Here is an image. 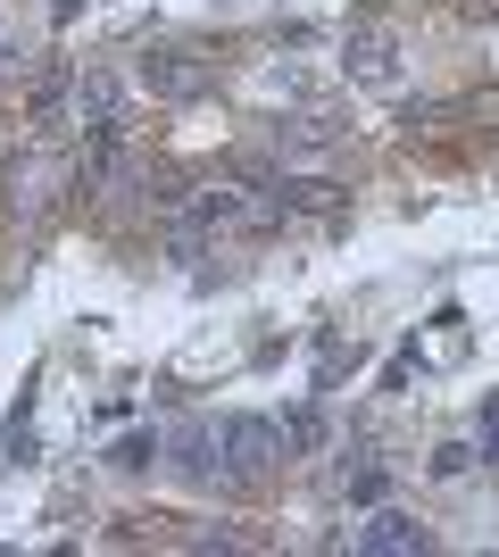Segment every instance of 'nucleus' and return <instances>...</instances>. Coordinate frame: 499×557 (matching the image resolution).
<instances>
[{"label": "nucleus", "instance_id": "2", "mask_svg": "<svg viewBox=\"0 0 499 557\" xmlns=\"http://www.w3.org/2000/svg\"><path fill=\"white\" fill-rule=\"evenodd\" d=\"M134 75H142V92H159V100H200L209 92V67H200L191 50H150Z\"/></svg>", "mask_w": 499, "mask_h": 557}, {"label": "nucleus", "instance_id": "4", "mask_svg": "<svg viewBox=\"0 0 499 557\" xmlns=\"http://www.w3.org/2000/svg\"><path fill=\"white\" fill-rule=\"evenodd\" d=\"M75 125L84 134H125V84L117 75H75Z\"/></svg>", "mask_w": 499, "mask_h": 557}, {"label": "nucleus", "instance_id": "9", "mask_svg": "<svg viewBox=\"0 0 499 557\" xmlns=\"http://www.w3.org/2000/svg\"><path fill=\"white\" fill-rule=\"evenodd\" d=\"M466 466H475V449H466V442H450V449H433V474H466Z\"/></svg>", "mask_w": 499, "mask_h": 557}, {"label": "nucleus", "instance_id": "5", "mask_svg": "<svg viewBox=\"0 0 499 557\" xmlns=\"http://www.w3.org/2000/svg\"><path fill=\"white\" fill-rule=\"evenodd\" d=\"M0 200H9V216H25V225H34V216H42V200H50V159H34V150H25V159L0 175Z\"/></svg>", "mask_w": 499, "mask_h": 557}, {"label": "nucleus", "instance_id": "1", "mask_svg": "<svg viewBox=\"0 0 499 557\" xmlns=\"http://www.w3.org/2000/svg\"><path fill=\"white\" fill-rule=\"evenodd\" d=\"M209 433H216V474H234V483L266 474L275 449H284V433H275L266 417H225V424H209Z\"/></svg>", "mask_w": 499, "mask_h": 557}, {"label": "nucleus", "instance_id": "7", "mask_svg": "<svg viewBox=\"0 0 499 557\" xmlns=\"http://www.w3.org/2000/svg\"><path fill=\"white\" fill-rule=\"evenodd\" d=\"M350 75H358V84H375V92H391V84H400L391 42H383V34H358V42H350Z\"/></svg>", "mask_w": 499, "mask_h": 557}, {"label": "nucleus", "instance_id": "6", "mask_svg": "<svg viewBox=\"0 0 499 557\" xmlns=\"http://www.w3.org/2000/svg\"><path fill=\"white\" fill-rule=\"evenodd\" d=\"M333 141H341L333 116H284V125H275V150H284V159H325Z\"/></svg>", "mask_w": 499, "mask_h": 557}, {"label": "nucleus", "instance_id": "3", "mask_svg": "<svg viewBox=\"0 0 499 557\" xmlns=\"http://www.w3.org/2000/svg\"><path fill=\"white\" fill-rule=\"evenodd\" d=\"M425 524H416V516H400V508H375V516H366V524H358V533H350V549L358 557H408V549H425Z\"/></svg>", "mask_w": 499, "mask_h": 557}, {"label": "nucleus", "instance_id": "8", "mask_svg": "<svg viewBox=\"0 0 499 557\" xmlns=\"http://www.w3.org/2000/svg\"><path fill=\"white\" fill-rule=\"evenodd\" d=\"M284 191V209H341V184H325V175H300V184H275Z\"/></svg>", "mask_w": 499, "mask_h": 557}, {"label": "nucleus", "instance_id": "10", "mask_svg": "<svg viewBox=\"0 0 499 557\" xmlns=\"http://www.w3.org/2000/svg\"><path fill=\"white\" fill-rule=\"evenodd\" d=\"M25 67V50H17V34H9V25H0V84H9V75Z\"/></svg>", "mask_w": 499, "mask_h": 557}, {"label": "nucleus", "instance_id": "11", "mask_svg": "<svg viewBox=\"0 0 499 557\" xmlns=\"http://www.w3.org/2000/svg\"><path fill=\"white\" fill-rule=\"evenodd\" d=\"M483 458H499V408L483 417Z\"/></svg>", "mask_w": 499, "mask_h": 557}]
</instances>
